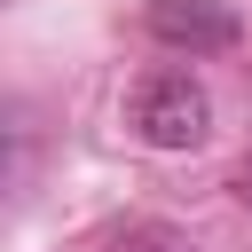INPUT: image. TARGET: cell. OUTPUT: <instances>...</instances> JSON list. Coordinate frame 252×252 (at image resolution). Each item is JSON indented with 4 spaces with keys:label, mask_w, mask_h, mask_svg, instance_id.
<instances>
[{
    "label": "cell",
    "mask_w": 252,
    "mask_h": 252,
    "mask_svg": "<svg viewBox=\"0 0 252 252\" xmlns=\"http://www.w3.org/2000/svg\"><path fill=\"white\" fill-rule=\"evenodd\" d=\"M126 118H134V134L150 150H197L213 134V94H205L197 71H150L134 87V110Z\"/></svg>",
    "instance_id": "cell-1"
},
{
    "label": "cell",
    "mask_w": 252,
    "mask_h": 252,
    "mask_svg": "<svg viewBox=\"0 0 252 252\" xmlns=\"http://www.w3.org/2000/svg\"><path fill=\"white\" fill-rule=\"evenodd\" d=\"M142 24H150V39L173 47V55H220V47H236V32H244L228 0H142Z\"/></svg>",
    "instance_id": "cell-2"
},
{
    "label": "cell",
    "mask_w": 252,
    "mask_h": 252,
    "mask_svg": "<svg viewBox=\"0 0 252 252\" xmlns=\"http://www.w3.org/2000/svg\"><path fill=\"white\" fill-rule=\"evenodd\" d=\"M118 252H189V244H181L173 228H158V220H142V228H126V236H118Z\"/></svg>",
    "instance_id": "cell-3"
},
{
    "label": "cell",
    "mask_w": 252,
    "mask_h": 252,
    "mask_svg": "<svg viewBox=\"0 0 252 252\" xmlns=\"http://www.w3.org/2000/svg\"><path fill=\"white\" fill-rule=\"evenodd\" d=\"M236 197L252 205V150H244V165H236Z\"/></svg>",
    "instance_id": "cell-4"
}]
</instances>
